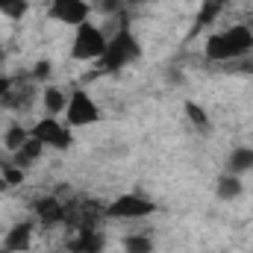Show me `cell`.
I'll return each instance as SVG.
<instances>
[{"label": "cell", "instance_id": "11", "mask_svg": "<svg viewBox=\"0 0 253 253\" xmlns=\"http://www.w3.org/2000/svg\"><path fill=\"white\" fill-rule=\"evenodd\" d=\"M242 177L239 174H221L218 177V186H215V191H218V197L221 200H236L239 194H242Z\"/></svg>", "mask_w": 253, "mask_h": 253}, {"label": "cell", "instance_id": "15", "mask_svg": "<svg viewBox=\"0 0 253 253\" xmlns=\"http://www.w3.org/2000/svg\"><path fill=\"white\" fill-rule=\"evenodd\" d=\"M27 9H30L27 0H0V15H6L12 21H21L27 15Z\"/></svg>", "mask_w": 253, "mask_h": 253}, {"label": "cell", "instance_id": "8", "mask_svg": "<svg viewBox=\"0 0 253 253\" xmlns=\"http://www.w3.org/2000/svg\"><path fill=\"white\" fill-rule=\"evenodd\" d=\"M3 248H6V251H15V253L30 251V248H33V221L15 224V227L6 233V239H3Z\"/></svg>", "mask_w": 253, "mask_h": 253}, {"label": "cell", "instance_id": "20", "mask_svg": "<svg viewBox=\"0 0 253 253\" xmlns=\"http://www.w3.org/2000/svg\"><path fill=\"white\" fill-rule=\"evenodd\" d=\"M3 180H6V186H21L24 183V171L21 168H6L3 171Z\"/></svg>", "mask_w": 253, "mask_h": 253}, {"label": "cell", "instance_id": "17", "mask_svg": "<svg viewBox=\"0 0 253 253\" xmlns=\"http://www.w3.org/2000/svg\"><path fill=\"white\" fill-rule=\"evenodd\" d=\"M124 253H153L150 236H126L124 239Z\"/></svg>", "mask_w": 253, "mask_h": 253}, {"label": "cell", "instance_id": "1", "mask_svg": "<svg viewBox=\"0 0 253 253\" xmlns=\"http://www.w3.org/2000/svg\"><path fill=\"white\" fill-rule=\"evenodd\" d=\"M253 50V30L248 24L230 27L224 33H212L206 39V56L212 62H227V59H239Z\"/></svg>", "mask_w": 253, "mask_h": 253}, {"label": "cell", "instance_id": "16", "mask_svg": "<svg viewBox=\"0 0 253 253\" xmlns=\"http://www.w3.org/2000/svg\"><path fill=\"white\" fill-rule=\"evenodd\" d=\"M186 115H189V121L197 126V129L209 132V126H212V124H209V115L203 112V106H197L194 100H186Z\"/></svg>", "mask_w": 253, "mask_h": 253}, {"label": "cell", "instance_id": "6", "mask_svg": "<svg viewBox=\"0 0 253 253\" xmlns=\"http://www.w3.org/2000/svg\"><path fill=\"white\" fill-rule=\"evenodd\" d=\"M33 135L44 144V147H56V150H68L71 147V126L59 124L56 118H42L33 126Z\"/></svg>", "mask_w": 253, "mask_h": 253}, {"label": "cell", "instance_id": "7", "mask_svg": "<svg viewBox=\"0 0 253 253\" xmlns=\"http://www.w3.org/2000/svg\"><path fill=\"white\" fill-rule=\"evenodd\" d=\"M91 6L85 0H50V18L62 21L68 27H80L88 21Z\"/></svg>", "mask_w": 253, "mask_h": 253}, {"label": "cell", "instance_id": "22", "mask_svg": "<svg viewBox=\"0 0 253 253\" xmlns=\"http://www.w3.org/2000/svg\"><path fill=\"white\" fill-rule=\"evenodd\" d=\"M12 85H15V83H12V80H9L6 74H0V103H3V97H6V94L12 91Z\"/></svg>", "mask_w": 253, "mask_h": 253}, {"label": "cell", "instance_id": "23", "mask_svg": "<svg viewBox=\"0 0 253 253\" xmlns=\"http://www.w3.org/2000/svg\"><path fill=\"white\" fill-rule=\"evenodd\" d=\"M6 189V180H3V171H0V191Z\"/></svg>", "mask_w": 253, "mask_h": 253}, {"label": "cell", "instance_id": "4", "mask_svg": "<svg viewBox=\"0 0 253 253\" xmlns=\"http://www.w3.org/2000/svg\"><path fill=\"white\" fill-rule=\"evenodd\" d=\"M153 212H156V206H153L147 197H141V194H121V197H115V200L103 209L106 218H118V221L147 218V215H153Z\"/></svg>", "mask_w": 253, "mask_h": 253}, {"label": "cell", "instance_id": "9", "mask_svg": "<svg viewBox=\"0 0 253 253\" xmlns=\"http://www.w3.org/2000/svg\"><path fill=\"white\" fill-rule=\"evenodd\" d=\"M71 251L74 253H100L103 251V236H100L94 227L80 230V236L71 242Z\"/></svg>", "mask_w": 253, "mask_h": 253}, {"label": "cell", "instance_id": "24", "mask_svg": "<svg viewBox=\"0 0 253 253\" xmlns=\"http://www.w3.org/2000/svg\"><path fill=\"white\" fill-rule=\"evenodd\" d=\"M212 3H218V6H227V3H230V0H212Z\"/></svg>", "mask_w": 253, "mask_h": 253}, {"label": "cell", "instance_id": "3", "mask_svg": "<svg viewBox=\"0 0 253 253\" xmlns=\"http://www.w3.org/2000/svg\"><path fill=\"white\" fill-rule=\"evenodd\" d=\"M106 36L94 27V24H80L77 27V36H74V44H71V56L77 59V62H94V59H100L103 56V50H106Z\"/></svg>", "mask_w": 253, "mask_h": 253}, {"label": "cell", "instance_id": "21", "mask_svg": "<svg viewBox=\"0 0 253 253\" xmlns=\"http://www.w3.org/2000/svg\"><path fill=\"white\" fill-rule=\"evenodd\" d=\"M47 77H50V62L42 59V62L33 68V80H47Z\"/></svg>", "mask_w": 253, "mask_h": 253}, {"label": "cell", "instance_id": "18", "mask_svg": "<svg viewBox=\"0 0 253 253\" xmlns=\"http://www.w3.org/2000/svg\"><path fill=\"white\" fill-rule=\"evenodd\" d=\"M27 138H30V132H27L24 126H9V129H6V135H3V144H6L9 150H18Z\"/></svg>", "mask_w": 253, "mask_h": 253}, {"label": "cell", "instance_id": "25", "mask_svg": "<svg viewBox=\"0 0 253 253\" xmlns=\"http://www.w3.org/2000/svg\"><path fill=\"white\" fill-rule=\"evenodd\" d=\"M0 253H15V251H6V248H3V251H0Z\"/></svg>", "mask_w": 253, "mask_h": 253}, {"label": "cell", "instance_id": "14", "mask_svg": "<svg viewBox=\"0 0 253 253\" xmlns=\"http://www.w3.org/2000/svg\"><path fill=\"white\" fill-rule=\"evenodd\" d=\"M253 171V147H236L230 153V174H248Z\"/></svg>", "mask_w": 253, "mask_h": 253}, {"label": "cell", "instance_id": "19", "mask_svg": "<svg viewBox=\"0 0 253 253\" xmlns=\"http://www.w3.org/2000/svg\"><path fill=\"white\" fill-rule=\"evenodd\" d=\"M218 15H221V6H218V3H212V0H206V3H203V12L197 15V27H206V24H212Z\"/></svg>", "mask_w": 253, "mask_h": 253}, {"label": "cell", "instance_id": "12", "mask_svg": "<svg viewBox=\"0 0 253 253\" xmlns=\"http://www.w3.org/2000/svg\"><path fill=\"white\" fill-rule=\"evenodd\" d=\"M42 100H44V109H47V115H50V118H56L59 112H65V106H68L65 91H62V88H56V85H47V88H44V94H42Z\"/></svg>", "mask_w": 253, "mask_h": 253}, {"label": "cell", "instance_id": "10", "mask_svg": "<svg viewBox=\"0 0 253 253\" xmlns=\"http://www.w3.org/2000/svg\"><path fill=\"white\" fill-rule=\"evenodd\" d=\"M36 215H39V221H44V224H56V221H65V209L62 203L56 200V197H42V200H36Z\"/></svg>", "mask_w": 253, "mask_h": 253}, {"label": "cell", "instance_id": "13", "mask_svg": "<svg viewBox=\"0 0 253 253\" xmlns=\"http://www.w3.org/2000/svg\"><path fill=\"white\" fill-rule=\"evenodd\" d=\"M42 150H44V144H42V141L30 132V138H27V141L15 150V159H18V165H30V162H36V159L42 156Z\"/></svg>", "mask_w": 253, "mask_h": 253}, {"label": "cell", "instance_id": "5", "mask_svg": "<svg viewBox=\"0 0 253 253\" xmlns=\"http://www.w3.org/2000/svg\"><path fill=\"white\" fill-rule=\"evenodd\" d=\"M65 118H68V126H88L100 118V109H97V103H94L85 91H74V94L68 97Z\"/></svg>", "mask_w": 253, "mask_h": 253}, {"label": "cell", "instance_id": "2", "mask_svg": "<svg viewBox=\"0 0 253 253\" xmlns=\"http://www.w3.org/2000/svg\"><path fill=\"white\" fill-rule=\"evenodd\" d=\"M138 56H141V44L135 42V36L124 27L115 39L106 42V50H103V56L97 59V65H100V71H109V74H112V71H121L126 65H132Z\"/></svg>", "mask_w": 253, "mask_h": 253}]
</instances>
